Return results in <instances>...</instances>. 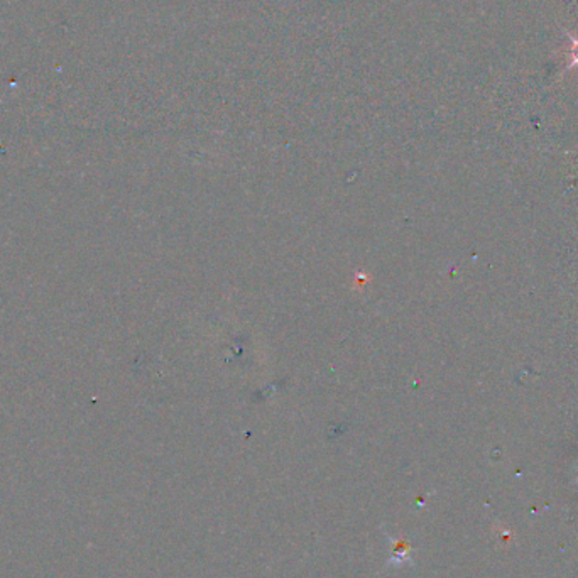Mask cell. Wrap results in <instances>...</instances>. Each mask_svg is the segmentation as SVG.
Listing matches in <instances>:
<instances>
[{"label": "cell", "mask_w": 578, "mask_h": 578, "mask_svg": "<svg viewBox=\"0 0 578 578\" xmlns=\"http://www.w3.org/2000/svg\"><path fill=\"white\" fill-rule=\"evenodd\" d=\"M394 549H393V556H394V561H397V563H401L402 560H404L406 556V551H408V544L404 543V541L401 540H394Z\"/></svg>", "instance_id": "obj_1"}]
</instances>
